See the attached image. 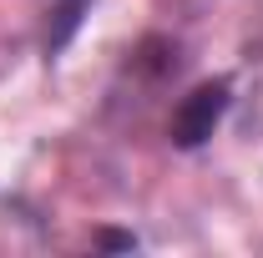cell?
Here are the masks:
<instances>
[{
    "instance_id": "obj_3",
    "label": "cell",
    "mask_w": 263,
    "mask_h": 258,
    "mask_svg": "<svg viewBox=\"0 0 263 258\" xmlns=\"http://www.w3.org/2000/svg\"><path fill=\"white\" fill-rule=\"evenodd\" d=\"M101 243H106V248H132L127 233H101Z\"/></svg>"
},
{
    "instance_id": "obj_1",
    "label": "cell",
    "mask_w": 263,
    "mask_h": 258,
    "mask_svg": "<svg viewBox=\"0 0 263 258\" xmlns=\"http://www.w3.org/2000/svg\"><path fill=\"white\" fill-rule=\"evenodd\" d=\"M233 101V86L223 81V76H213V81H202V86H193L187 97L177 101V112H172V142L177 147H202L213 132H218V122H223V112H228Z\"/></svg>"
},
{
    "instance_id": "obj_2",
    "label": "cell",
    "mask_w": 263,
    "mask_h": 258,
    "mask_svg": "<svg viewBox=\"0 0 263 258\" xmlns=\"http://www.w3.org/2000/svg\"><path fill=\"white\" fill-rule=\"evenodd\" d=\"M86 10H91V0H61V5L51 10L56 21H51V31H46V51H61L66 41L76 35V26H81V15H86Z\"/></svg>"
}]
</instances>
